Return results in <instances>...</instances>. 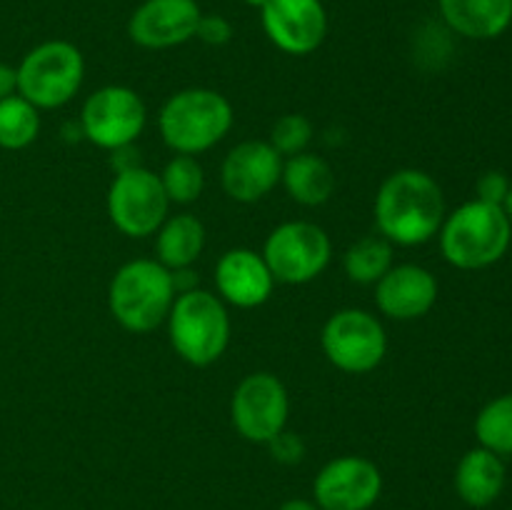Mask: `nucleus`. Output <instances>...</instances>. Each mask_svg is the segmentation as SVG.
<instances>
[{
  "instance_id": "31",
  "label": "nucleus",
  "mask_w": 512,
  "mask_h": 510,
  "mask_svg": "<svg viewBox=\"0 0 512 510\" xmlns=\"http://www.w3.org/2000/svg\"><path fill=\"white\" fill-rule=\"evenodd\" d=\"M280 510H320L313 500H303V498H293V500H285L280 505Z\"/></svg>"
},
{
  "instance_id": "33",
  "label": "nucleus",
  "mask_w": 512,
  "mask_h": 510,
  "mask_svg": "<svg viewBox=\"0 0 512 510\" xmlns=\"http://www.w3.org/2000/svg\"><path fill=\"white\" fill-rule=\"evenodd\" d=\"M245 3H248V5H253V8H263V5L268 3V0H245Z\"/></svg>"
},
{
  "instance_id": "11",
  "label": "nucleus",
  "mask_w": 512,
  "mask_h": 510,
  "mask_svg": "<svg viewBox=\"0 0 512 510\" xmlns=\"http://www.w3.org/2000/svg\"><path fill=\"white\" fill-rule=\"evenodd\" d=\"M288 410V390L270 373H253L240 380L230 403L235 430L250 443H270L283 433Z\"/></svg>"
},
{
  "instance_id": "17",
  "label": "nucleus",
  "mask_w": 512,
  "mask_h": 510,
  "mask_svg": "<svg viewBox=\"0 0 512 510\" xmlns=\"http://www.w3.org/2000/svg\"><path fill=\"white\" fill-rule=\"evenodd\" d=\"M220 295L238 308H258L273 293V273L260 253L248 248L228 250L215 265Z\"/></svg>"
},
{
  "instance_id": "24",
  "label": "nucleus",
  "mask_w": 512,
  "mask_h": 510,
  "mask_svg": "<svg viewBox=\"0 0 512 510\" xmlns=\"http://www.w3.org/2000/svg\"><path fill=\"white\" fill-rule=\"evenodd\" d=\"M475 435L480 448L495 455H512V393L490 400L475 418Z\"/></svg>"
},
{
  "instance_id": "6",
  "label": "nucleus",
  "mask_w": 512,
  "mask_h": 510,
  "mask_svg": "<svg viewBox=\"0 0 512 510\" xmlns=\"http://www.w3.org/2000/svg\"><path fill=\"white\" fill-rule=\"evenodd\" d=\"M18 95L35 108H60L78 93L85 75L80 50L68 40H48L18 65Z\"/></svg>"
},
{
  "instance_id": "14",
  "label": "nucleus",
  "mask_w": 512,
  "mask_h": 510,
  "mask_svg": "<svg viewBox=\"0 0 512 510\" xmlns=\"http://www.w3.org/2000/svg\"><path fill=\"white\" fill-rule=\"evenodd\" d=\"M283 175V155L265 140H245L235 145L225 158L220 178L225 193L240 203L265 198Z\"/></svg>"
},
{
  "instance_id": "28",
  "label": "nucleus",
  "mask_w": 512,
  "mask_h": 510,
  "mask_svg": "<svg viewBox=\"0 0 512 510\" xmlns=\"http://www.w3.org/2000/svg\"><path fill=\"white\" fill-rule=\"evenodd\" d=\"M195 38H200L208 45H225L233 38V25L223 15H200Z\"/></svg>"
},
{
  "instance_id": "32",
  "label": "nucleus",
  "mask_w": 512,
  "mask_h": 510,
  "mask_svg": "<svg viewBox=\"0 0 512 510\" xmlns=\"http://www.w3.org/2000/svg\"><path fill=\"white\" fill-rule=\"evenodd\" d=\"M503 210H505V215H508V220H510V225H512V185H510L508 198H505V203H503Z\"/></svg>"
},
{
  "instance_id": "9",
  "label": "nucleus",
  "mask_w": 512,
  "mask_h": 510,
  "mask_svg": "<svg viewBox=\"0 0 512 510\" xmlns=\"http://www.w3.org/2000/svg\"><path fill=\"white\" fill-rule=\"evenodd\" d=\"M323 350L330 363L345 373H370L383 363L388 338L375 315L348 308L330 315L325 323Z\"/></svg>"
},
{
  "instance_id": "7",
  "label": "nucleus",
  "mask_w": 512,
  "mask_h": 510,
  "mask_svg": "<svg viewBox=\"0 0 512 510\" xmlns=\"http://www.w3.org/2000/svg\"><path fill=\"white\" fill-rule=\"evenodd\" d=\"M263 258L273 278L280 283H310L328 268L330 238L320 225L293 220V223L278 225L268 235Z\"/></svg>"
},
{
  "instance_id": "15",
  "label": "nucleus",
  "mask_w": 512,
  "mask_h": 510,
  "mask_svg": "<svg viewBox=\"0 0 512 510\" xmlns=\"http://www.w3.org/2000/svg\"><path fill=\"white\" fill-rule=\"evenodd\" d=\"M195 0H145L130 15L128 33L133 43L148 50H165L195 38L200 20Z\"/></svg>"
},
{
  "instance_id": "8",
  "label": "nucleus",
  "mask_w": 512,
  "mask_h": 510,
  "mask_svg": "<svg viewBox=\"0 0 512 510\" xmlns=\"http://www.w3.org/2000/svg\"><path fill=\"white\" fill-rule=\"evenodd\" d=\"M168 195L160 175L148 168L120 170L108 190V215L120 233L130 238L153 235L168 218Z\"/></svg>"
},
{
  "instance_id": "29",
  "label": "nucleus",
  "mask_w": 512,
  "mask_h": 510,
  "mask_svg": "<svg viewBox=\"0 0 512 510\" xmlns=\"http://www.w3.org/2000/svg\"><path fill=\"white\" fill-rule=\"evenodd\" d=\"M270 450H273V458L280 460V463L285 465H293V463H300L305 455V445L303 440L298 438L295 433H278L273 440H270Z\"/></svg>"
},
{
  "instance_id": "16",
  "label": "nucleus",
  "mask_w": 512,
  "mask_h": 510,
  "mask_svg": "<svg viewBox=\"0 0 512 510\" xmlns=\"http://www.w3.org/2000/svg\"><path fill=\"white\" fill-rule=\"evenodd\" d=\"M375 285L378 308L393 320L423 318L438 298L433 273L420 265H395Z\"/></svg>"
},
{
  "instance_id": "21",
  "label": "nucleus",
  "mask_w": 512,
  "mask_h": 510,
  "mask_svg": "<svg viewBox=\"0 0 512 510\" xmlns=\"http://www.w3.org/2000/svg\"><path fill=\"white\" fill-rule=\"evenodd\" d=\"M205 245L203 223L193 215H175L165 218V223L158 228V263L168 270L188 268L198 260Z\"/></svg>"
},
{
  "instance_id": "5",
  "label": "nucleus",
  "mask_w": 512,
  "mask_h": 510,
  "mask_svg": "<svg viewBox=\"0 0 512 510\" xmlns=\"http://www.w3.org/2000/svg\"><path fill=\"white\" fill-rule=\"evenodd\" d=\"M170 343L175 353L190 365L215 363L230 340V318L223 300L208 290H188L175 298L170 308Z\"/></svg>"
},
{
  "instance_id": "18",
  "label": "nucleus",
  "mask_w": 512,
  "mask_h": 510,
  "mask_svg": "<svg viewBox=\"0 0 512 510\" xmlns=\"http://www.w3.org/2000/svg\"><path fill=\"white\" fill-rule=\"evenodd\" d=\"M505 488V463L488 448H475L455 468V490L470 508H488Z\"/></svg>"
},
{
  "instance_id": "2",
  "label": "nucleus",
  "mask_w": 512,
  "mask_h": 510,
  "mask_svg": "<svg viewBox=\"0 0 512 510\" xmlns=\"http://www.w3.org/2000/svg\"><path fill=\"white\" fill-rule=\"evenodd\" d=\"M512 225L500 205L470 200L440 225L445 260L460 270H480L498 263L510 248Z\"/></svg>"
},
{
  "instance_id": "27",
  "label": "nucleus",
  "mask_w": 512,
  "mask_h": 510,
  "mask_svg": "<svg viewBox=\"0 0 512 510\" xmlns=\"http://www.w3.org/2000/svg\"><path fill=\"white\" fill-rule=\"evenodd\" d=\"M475 190H478V200H483V203H490V205H500V208H503L505 198H508L510 193V180L508 175L500 173V170H488V173H483L478 178Z\"/></svg>"
},
{
  "instance_id": "3",
  "label": "nucleus",
  "mask_w": 512,
  "mask_h": 510,
  "mask_svg": "<svg viewBox=\"0 0 512 510\" xmlns=\"http://www.w3.org/2000/svg\"><path fill=\"white\" fill-rule=\"evenodd\" d=\"M175 303L173 273L158 260H130L115 273L108 290L113 318L130 333H150Z\"/></svg>"
},
{
  "instance_id": "23",
  "label": "nucleus",
  "mask_w": 512,
  "mask_h": 510,
  "mask_svg": "<svg viewBox=\"0 0 512 510\" xmlns=\"http://www.w3.org/2000/svg\"><path fill=\"white\" fill-rule=\"evenodd\" d=\"M38 130V108L28 103L23 95H10V98L0 100V148H28L38 138Z\"/></svg>"
},
{
  "instance_id": "22",
  "label": "nucleus",
  "mask_w": 512,
  "mask_h": 510,
  "mask_svg": "<svg viewBox=\"0 0 512 510\" xmlns=\"http://www.w3.org/2000/svg\"><path fill=\"white\" fill-rule=\"evenodd\" d=\"M343 265L348 278L355 280V283H378L393 268V248H390V240L375 238V235L360 238L358 243L348 248Z\"/></svg>"
},
{
  "instance_id": "13",
  "label": "nucleus",
  "mask_w": 512,
  "mask_h": 510,
  "mask_svg": "<svg viewBox=\"0 0 512 510\" xmlns=\"http://www.w3.org/2000/svg\"><path fill=\"white\" fill-rule=\"evenodd\" d=\"M265 35L290 55H308L328 33V13L320 0H268L260 8Z\"/></svg>"
},
{
  "instance_id": "12",
  "label": "nucleus",
  "mask_w": 512,
  "mask_h": 510,
  "mask_svg": "<svg viewBox=\"0 0 512 510\" xmlns=\"http://www.w3.org/2000/svg\"><path fill=\"white\" fill-rule=\"evenodd\" d=\"M383 493L378 465L360 455H343L323 465L313 483L320 510H370Z\"/></svg>"
},
{
  "instance_id": "4",
  "label": "nucleus",
  "mask_w": 512,
  "mask_h": 510,
  "mask_svg": "<svg viewBox=\"0 0 512 510\" xmlns=\"http://www.w3.org/2000/svg\"><path fill=\"white\" fill-rule=\"evenodd\" d=\"M160 135L180 155H195L213 148L233 128L228 98L208 88L175 93L160 110Z\"/></svg>"
},
{
  "instance_id": "10",
  "label": "nucleus",
  "mask_w": 512,
  "mask_h": 510,
  "mask_svg": "<svg viewBox=\"0 0 512 510\" xmlns=\"http://www.w3.org/2000/svg\"><path fill=\"white\" fill-rule=\"evenodd\" d=\"M145 103L125 85H108L90 95L80 113V130L90 143L105 150L133 145L145 128Z\"/></svg>"
},
{
  "instance_id": "30",
  "label": "nucleus",
  "mask_w": 512,
  "mask_h": 510,
  "mask_svg": "<svg viewBox=\"0 0 512 510\" xmlns=\"http://www.w3.org/2000/svg\"><path fill=\"white\" fill-rule=\"evenodd\" d=\"M15 93H18V70L0 63V100L10 98Z\"/></svg>"
},
{
  "instance_id": "20",
  "label": "nucleus",
  "mask_w": 512,
  "mask_h": 510,
  "mask_svg": "<svg viewBox=\"0 0 512 510\" xmlns=\"http://www.w3.org/2000/svg\"><path fill=\"white\" fill-rule=\"evenodd\" d=\"M280 180L290 198L303 205H323L335 190L333 168L323 158L310 153L290 155L283 163Z\"/></svg>"
},
{
  "instance_id": "26",
  "label": "nucleus",
  "mask_w": 512,
  "mask_h": 510,
  "mask_svg": "<svg viewBox=\"0 0 512 510\" xmlns=\"http://www.w3.org/2000/svg\"><path fill=\"white\" fill-rule=\"evenodd\" d=\"M310 138H313V125L305 115L288 113L273 125V133H270V145L278 150L280 155H298L305 153Z\"/></svg>"
},
{
  "instance_id": "19",
  "label": "nucleus",
  "mask_w": 512,
  "mask_h": 510,
  "mask_svg": "<svg viewBox=\"0 0 512 510\" xmlns=\"http://www.w3.org/2000/svg\"><path fill=\"white\" fill-rule=\"evenodd\" d=\"M440 15L458 35L490 40L512 23V0H438Z\"/></svg>"
},
{
  "instance_id": "1",
  "label": "nucleus",
  "mask_w": 512,
  "mask_h": 510,
  "mask_svg": "<svg viewBox=\"0 0 512 510\" xmlns=\"http://www.w3.org/2000/svg\"><path fill=\"white\" fill-rule=\"evenodd\" d=\"M445 220V198L428 173L415 168L390 175L375 198L380 235L398 245L428 243Z\"/></svg>"
},
{
  "instance_id": "25",
  "label": "nucleus",
  "mask_w": 512,
  "mask_h": 510,
  "mask_svg": "<svg viewBox=\"0 0 512 510\" xmlns=\"http://www.w3.org/2000/svg\"><path fill=\"white\" fill-rule=\"evenodd\" d=\"M160 183H163V190L170 203H193L203 193L205 175L193 155H175L165 165Z\"/></svg>"
}]
</instances>
